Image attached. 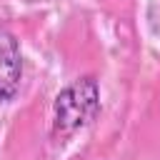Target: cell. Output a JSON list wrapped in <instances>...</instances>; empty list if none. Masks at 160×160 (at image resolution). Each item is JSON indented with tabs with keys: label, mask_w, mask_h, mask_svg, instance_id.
Segmentation results:
<instances>
[{
	"label": "cell",
	"mask_w": 160,
	"mask_h": 160,
	"mask_svg": "<svg viewBox=\"0 0 160 160\" xmlns=\"http://www.w3.org/2000/svg\"><path fill=\"white\" fill-rule=\"evenodd\" d=\"M100 112V85L92 75L78 78L65 85L52 102V132L70 135L88 122L95 120Z\"/></svg>",
	"instance_id": "cell-1"
},
{
	"label": "cell",
	"mask_w": 160,
	"mask_h": 160,
	"mask_svg": "<svg viewBox=\"0 0 160 160\" xmlns=\"http://www.w3.org/2000/svg\"><path fill=\"white\" fill-rule=\"evenodd\" d=\"M22 78V52L18 38L0 25V102L10 100Z\"/></svg>",
	"instance_id": "cell-2"
}]
</instances>
